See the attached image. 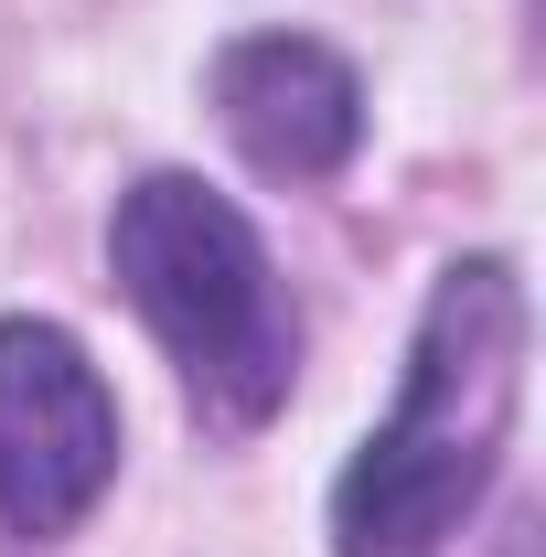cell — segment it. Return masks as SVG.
<instances>
[{
  "label": "cell",
  "mask_w": 546,
  "mask_h": 557,
  "mask_svg": "<svg viewBox=\"0 0 546 557\" xmlns=\"http://www.w3.org/2000/svg\"><path fill=\"white\" fill-rule=\"evenodd\" d=\"M108 258H119V289L139 300V322L161 333V354L183 364V386H194V408L214 429H258L289 397L300 322L278 300V269L258 247V225L225 194H204L194 172L129 183L119 225H108Z\"/></svg>",
  "instance_id": "obj_2"
},
{
  "label": "cell",
  "mask_w": 546,
  "mask_h": 557,
  "mask_svg": "<svg viewBox=\"0 0 546 557\" xmlns=\"http://www.w3.org/2000/svg\"><path fill=\"white\" fill-rule=\"evenodd\" d=\"M514 397H525V278L504 258H461L429 289V322H418L386 429L333 483V547L439 557L493 493V461L514 440Z\"/></svg>",
  "instance_id": "obj_1"
},
{
  "label": "cell",
  "mask_w": 546,
  "mask_h": 557,
  "mask_svg": "<svg viewBox=\"0 0 546 557\" xmlns=\"http://www.w3.org/2000/svg\"><path fill=\"white\" fill-rule=\"evenodd\" d=\"M214 119H225V139L258 172L322 183V172L353 161V139H364V86L311 33H247V44L214 54Z\"/></svg>",
  "instance_id": "obj_4"
},
{
  "label": "cell",
  "mask_w": 546,
  "mask_h": 557,
  "mask_svg": "<svg viewBox=\"0 0 546 557\" xmlns=\"http://www.w3.org/2000/svg\"><path fill=\"white\" fill-rule=\"evenodd\" d=\"M119 472V397L54 322H0V515L65 536Z\"/></svg>",
  "instance_id": "obj_3"
}]
</instances>
